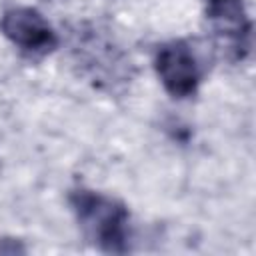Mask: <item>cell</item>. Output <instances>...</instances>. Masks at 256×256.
Masks as SVG:
<instances>
[{
    "instance_id": "cell-1",
    "label": "cell",
    "mask_w": 256,
    "mask_h": 256,
    "mask_svg": "<svg viewBox=\"0 0 256 256\" xmlns=\"http://www.w3.org/2000/svg\"><path fill=\"white\" fill-rule=\"evenodd\" d=\"M82 236L106 254H126L130 244V212L128 208L102 192L90 188H74L68 194Z\"/></svg>"
},
{
    "instance_id": "cell-2",
    "label": "cell",
    "mask_w": 256,
    "mask_h": 256,
    "mask_svg": "<svg viewBox=\"0 0 256 256\" xmlns=\"http://www.w3.org/2000/svg\"><path fill=\"white\" fill-rule=\"evenodd\" d=\"M216 48L230 62H242L252 48V22L244 0H204Z\"/></svg>"
},
{
    "instance_id": "cell-3",
    "label": "cell",
    "mask_w": 256,
    "mask_h": 256,
    "mask_svg": "<svg viewBox=\"0 0 256 256\" xmlns=\"http://www.w3.org/2000/svg\"><path fill=\"white\" fill-rule=\"evenodd\" d=\"M154 70L172 98H190L196 94L204 68L186 40H170L158 46L154 56Z\"/></svg>"
},
{
    "instance_id": "cell-4",
    "label": "cell",
    "mask_w": 256,
    "mask_h": 256,
    "mask_svg": "<svg viewBox=\"0 0 256 256\" xmlns=\"http://www.w3.org/2000/svg\"><path fill=\"white\" fill-rule=\"evenodd\" d=\"M2 34L26 56L42 58L56 50L58 34L50 22L30 6H14L2 14Z\"/></svg>"
}]
</instances>
